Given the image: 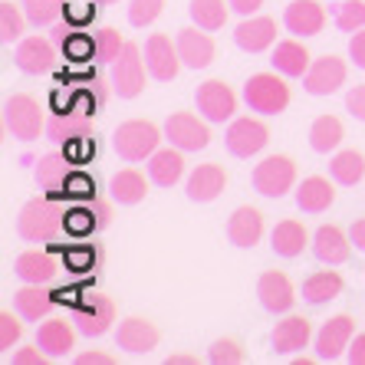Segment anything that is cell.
<instances>
[{"instance_id":"obj_10","label":"cell","mask_w":365,"mask_h":365,"mask_svg":"<svg viewBox=\"0 0 365 365\" xmlns=\"http://www.w3.org/2000/svg\"><path fill=\"white\" fill-rule=\"evenodd\" d=\"M195 106L211 125H224L237 112V93L224 79H204L195 93Z\"/></svg>"},{"instance_id":"obj_37","label":"cell","mask_w":365,"mask_h":365,"mask_svg":"<svg viewBox=\"0 0 365 365\" xmlns=\"http://www.w3.org/2000/svg\"><path fill=\"white\" fill-rule=\"evenodd\" d=\"M187 14H191L195 26H201L207 34H217V30L227 26L230 4H224V0H191V4H187Z\"/></svg>"},{"instance_id":"obj_29","label":"cell","mask_w":365,"mask_h":365,"mask_svg":"<svg viewBox=\"0 0 365 365\" xmlns=\"http://www.w3.org/2000/svg\"><path fill=\"white\" fill-rule=\"evenodd\" d=\"M185 152L181 148H175V145H168V148H158V152L148 158V178H152V185L158 187H175L181 178H185Z\"/></svg>"},{"instance_id":"obj_20","label":"cell","mask_w":365,"mask_h":365,"mask_svg":"<svg viewBox=\"0 0 365 365\" xmlns=\"http://www.w3.org/2000/svg\"><path fill=\"white\" fill-rule=\"evenodd\" d=\"M234 43L244 53H264L277 46V20L273 17H244L234 26Z\"/></svg>"},{"instance_id":"obj_27","label":"cell","mask_w":365,"mask_h":365,"mask_svg":"<svg viewBox=\"0 0 365 365\" xmlns=\"http://www.w3.org/2000/svg\"><path fill=\"white\" fill-rule=\"evenodd\" d=\"M336 204V181L323 175H309L297 185V207L303 214H323Z\"/></svg>"},{"instance_id":"obj_55","label":"cell","mask_w":365,"mask_h":365,"mask_svg":"<svg viewBox=\"0 0 365 365\" xmlns=\"http://www.w3.org/2000/svg\"><path fill=\"white\" fill-rule=\"evenodd\" d=\"M93 4H99V7H109V4H119V0H93Z\"/></svg>"},{"instance_id":"obj_24","label":"cell","mask_w":365,"mask_h":365,"mask_svg":"<svg viewBox=\"0 0 365 365\" xmlns=\"http://www.w3.org/2000/svg\"><path fill=\"white\" fill-rule=\"evenodd\" d=\"M309 63H313V56H309V50L299 43V36L277 40V46H273V53H270V66L287 79H303Z\"/></svg>"},{"instance_id":"obj_1","label":"cell","mask_w":365,"mask_h":365,"mask_svg":"<svg viewBox=\"0 0 365 365\" xmlns=\"http://www.w3.org/2000/svg\"><path fill=\"white\" fill-rule=\"evenodd\" d=\"M162 138H165V128H158L155 122L148 119H128L115 128L112 135V148L119 155L122 162L128 165H138V162H148L158 148H162Z\"/></svg>"},{"instance_id":"obj_12","label":"cell","mask_w":365,"mask_h":365,"mask_svg":"<svg viewBox=\"0 0 365 365\" xmlns=\"http://www.w3.org/2000/svg\"><path fill=\"white\" fill-rule=\"evenodd\" d=\"M346 79H349V63L342 56L326 53V56L309 63V69H306V76H303V89L309 96H332L346 86Z\"/></svg>"},{"instance_id":"obj_46","label":"cell","mask_w":365,"mask_h":365,"mask_svg":"<svg viewBox=\"0 0 365 365\" xmlns=\"http://www.w3.org/2000/svg\"><path fill=\"white\" fill-rule=\"evenodd\" d=\"M46 362H53V359L40 346H24L20 352H14V365H46Z\"/></svg>"},{"instance_id":"obj_53","label":"cell","mask_w":365,"mask_h":365,"mask_svg":"<svg viewBox=\"0 0 365 365\" xmlns=\"http://www.w3.org/2000/svg\"><path fill=\"white\" fill-rule=\"evenodd\" d=\"M197 359L195 356H168L165 359V365H195Z\"/></svg>"},{"instance_id":"obj_16","label":"cell","mask_w":365,"mask_h":365,"mask_svg":"<svg viewBox=\"0 0 365 365\" xmlns=\"http://www.w3.org/2000/svg\"><path fill=\"white\" fill-rule=\"evenodd\" d=\"M162 339V332L152 319H142V316H125L115 329V346L128 356H148Z\"/></svg>"},{"instance_id":"obj_51","label":"cell","mask_w":365,"mask_h":365,"mask_svg":"<svg viewBox=\"0 0 365 365\" xmlns=\"http://www.w3.org/2000/svg\"><path fill=\"white\" fill-rule=\"evenodd\" d=\"M349 237H352L356 250H362L365 254V217H356V221L349 224Z\"/></svg>"},{"instance_id":"obj_31","label":"cell","mask_w":365,"mask_h":365,"mask_svg":"<svg viewBox=\"0 0 365 365\" xmlns=\"http://www.w3.org/2000/svg\"><path fill=\"white\" fill-rule=\"evenodd\" d=\"M342 289H346V280H342L339 270H316L303 280V299L309 306H323L339 299Z\"/></svg>"},{"instance_id":"obj_4","label":"cell","mask_w":365,"mask_h":365,"mask_svg":"<svg viewBox=\"0 0 365 365\" xmlns=\"http://www.w3.org/2000/svg\"><path fill=\"white\" fill-rule=\"evenodd\" d=\"M4 128L17 142H36L46 132V115H43L40 102L26 93L7 96L4 99Z\"/></svg>"},{"instance_id":"obj_35","label":"cell","mask_w":365,"mask_h":365,"mask_svg":"<svg viewBox=\"0 0 365 365\" xmlns=\"http://www.w3.org/2000/svg\"><path fill=\"white\" fill-rule=\"evenodd\" d=\"M329 178L342 187H356L365 178V155L356 148H339L329 162Z\"/></svg>"},{"instance_id":"obj_30","label":"cell","mask_w":365,"mask_h":365,"mask_svg":"<svg viewBox=\"0 0 365 365\" xmlns=\"http://www.w3.org/2000/svg\"><path fill=\"white\" fill-rule=\"evenodd\" d=\"M69 155H60V152H46L36 158V185L46 191L50 197L63 195L66 191V181H69Z\"/></svg>"},{"instance_id":"obj_28","label":"cell","mask_w":365,"mask_h":365,"mask_svg":"<svg viewBox=\"0 0 365 365\" xmlns=\"http://www.w3.org/2000/svg\"><path fill=\"white\" fill-rule=\"evenodd\" d=\"M270 247H273V254L277 257L293 260V257L303 254L306 247H313V237H309V230L303 227V221L287 217V221H280L277 227L270 230Z\"/></svg>"},{"instance_id":"obj_47","label":"cell","mask_w":365,"mask_h":365,"mask_svg":"<svg viewBox=\"0 0 365 365\" xmlns=\"http://www.w3.org/2000/svg\"><path fill=\"white\" fill-rule=\"evenodd\" d=\"M349 60L356 63L359 69H365V30H356L349 36Z\"/></svg>"},{"instance_id":"obj_15","label":"cell","mask_w":365,"mask_h":365,"mask_svg":"<svg viewBox=\"0 0 365 365\" xmlns=\"http://www.w3.org/2000/svg\"><path fill=\"white\" fill-rule=\"evenodd\" d=\"M326 7L319 0H289V7L283 10V26H287V34L299 36H319L326 30Z\"/></svg>"},{"instance_id":"obj_7","label":"cell","mask_w":365,"mask_h":365,"mask_svg":"<svg viewBox=\"0 0 365 365\" xmlns=\"http://www.w3.org/2000/svg\"><path fill=\"white\" fill-rule=\"evenodd\" d=\"M162 128L168 145L181 148V152H201L211 145V122L204 119L201 112H171Z\"/></svg>"},{"instance_id":"obj_6","label":"cell","mask_w":365,"mask_h":365,"mask_svg":"<svg viewBox=\"0 0 365 365\" xmlns=\"http://www.w3.org/2000/svg\"><path fill=\"white\" fill-rule=\"evenodd\" d=\"M250 185H254L257 195L264 197H283L297 187V162L289 155H267L254 165V175H250Z\"/></svg>"},{"instance_id":"obj_34","label":"cell","mask_w":365,"mask_h":365,"mask_svg":"<svg viewBox=\"0 0 365 365\" xmlns=\"http://www.w3.org/2000/svg\"><path fill=\"white\" fill-rule=\"evenodd\" d=\"M14 309L24 316L26 323H43L53 309V297L46 293V287H36V283H26L24 289L14 293Z\"/></svg>"},{"instance_id":"obj_38","label":"cell","mask_w":365,"mask_h":365,"mask_svg":"<svg viewBox=\"0 0 365 365\" xmlns=\"http://www.w3.org/2000/svg\"><path fill=\"white\" fill-rule=\"evenodd\" d=\"M26 14H24V4H14V0H4L0 4V40L4 43H20L24 40V30H26Z\"/></svg>"},{"instance_id":"obj_44","label":"cell","mask_w":365,"mask_h":365,"mask_svg":"<svg viewBox=\"0 0 365 365\" xmlns=\"http://www.w3.org/2000/svg\"><path fill=\"white\" fill-rule=\"evenodd\" d=\"M20 319H24V316H20L17 309H14V313H10V309L0 313V349H4V352L17 346L20 336H24V323H20Z\"/></svg>"},{"instance_id":"obj_48","label":"cell","mask_w":365,"mask_h":365,"mask_svg":"<svg viewBox=\"0 0 365 365\" xmlns=\"http://www.w3.org/2000/svg\"><path fill=\"white\" fill-rule=\"evenodd\" d=\"M346 359H349V365H365V332H356V339L349 346Z\"/></svg>"},{"instance_id":"obj_49","label":"cell","mask_w":365,"mask_h":365,"mask_svg":"<svg viewBox=\"0 0 365 365\" xmlns=\"http://www.w3.org/2000/svg\"><path fill=\"white\" fill-rule=\"evenodd\" d=\"M227 4L234 14H240V17H254L257 10L264 7V0H227Z\"/></svg>"},{"instance_id":"obj_21","label":"cell","mask_w":365,"mask_h":365,"mask_svg":"<svg viewBox=\"0 0 365 365\" xmlns=\"http://www.w3.org/2000/svg\"><path fill=\"white\" fill-rule=\"evenodd\" d=\"M175 43H178L181 63H185L187 69H207L214 63L217 46H214L211 34L201 30V26H185V30H178V40Z\"/></svg>"},{"instance_id":"obj_2","label":"cell","mask_w":365,"mask_h":365,"mask_svg":"<svg viewBox=\"0 0 365 365\" xmlns=\"http://www.w3.org/2000/svg\"><path fill=\"white\" fill-rule=\"evenodd\" d=\"M63 227H66V214H63L50 197L26 201L17 214V234L26 244H50V240L60 237Z\"/></svg>"},{"instance_id":"obj_23","label":"cell","mask_w":365,"mask_h":365,"mask_svg":"<svg viewBox=\"0 0 365 365\" xmlns=\"http://www.w3.org/2000/svg\"><path fill=\"white\" fill-rule=\"evenodd\" d=\"M227 240L240 250H250L264 240V214L250 207V204H240L237 211L227 217Z\"/></svg>"},{"instance_id":"obj_18","label":"cell","mask_w":365,"mask_h":365,"mask_svg":"<svg viewBox=\"0 0 365 365\" xmlns=\"http://www.w3.org/2000/svg\"><path fill=\"white\" fill-rule=\"evenodd\" d=\"M14 63H17L20 73L26 76H46L56 66V50H53V40H43V36H24L14 50Z\"/></svg>"},{"instance_id":"obj_13","label":"cell","mask_w":365,"mask_h":365,"mask_svg":"<svg viewBox=\"0 0 365 365\" xmlns=\"http://www.w3.org/2000/svg\"><path fill=\"white\" fill-rule=\"evenodd\" d=\"M257 299L270 316H287L297 306V287L283 270H267L257 280Z\"/></svg>"},{"instance_id":"obj_36","label":"cell","mask_w":365,"mask_h":365,"mask_svg":"<svg viewBox=\"0 0 365 365\" xmlns=\"http://www.w3.org/2000/svg\"><path fill=\"white\" fill-rule=\"evenodd\" d=\"M46 135L53 142H73L79 135H89V115H83L76 109L56 112L53 119H46Z\"/></svg>"},{"instance_id":"obj_11","label":"cell","mask_w":365,"mask_h":365,"mask_svg":"<svg viewBox=\"0 0 365 365\" xmlns=\"http://www.w3.org/2000/svg\"><path fill=\"white\" fill-rule=\"evenodd\" d=\"M145 66H148V76L158 79V83L178 79L181 66H185L178 53V43L171 40L168 34H152L145 40Z\"/></svg>"},{"instance_id":"obj_32","label":"cell","mask_w":365,"mask_h":365,"mask_svg":"<svg viewBox=\"0 0 365 365\" xmlns=\"http://www.w3.org/2000/svg\"><path fill=\"white\" fill-rule=\"evenodd\" d=\"M148 181H152V178H145L142 171L122 168V171H115V175H112V181H109V197L115 204H122V207L142 204L145 195H148Z\"/></svg>"},{"instance_id":"obj_33","label":"cell","mask_w":365,"mask_h":365,"mask_svg":"<svg viewBox=\"0 0 365 365\" xmlns=\"http://www.w3.org/2000/svg\"><path fill=\"white\" fill-rule=\"evenodd\" d=\"M342 138H346V125H342L339 115H316L313 125H309V148L319 155H329V152H339Z\"/></svg>"},{"instance_id":"obj_25","label":"cell","mask_w":365,"mask_h":365,"mask_svg":"<svg viewBox=\"0 0 365 365\" xmlns=\"http://www.w3.org/2000/svg\"><path fill=\"white\" fill-rule=\"evenodd\" d=\"M36 346L50 359H66L76 349V332L66 319H50L46 316L43 323H36Z\"/></svg>"},{"instance_id":"obj_40","label":"cell","mask_w":365,"mask_h":365,"mask_svg":"<svg viewBox=\"0 0 365 365\" xmlns=\"http://www.w3.org/2000/svg\"><path fill=\"white\" fill-rule=\"evenodd\" d=\"M122 46H125V40H122V34L112 30V26H106V30H99V34L93 36V56L99 63H112L122 53Z\"/></svg>"},{"instance_id":"obj_3","label":"cell","mask_w":365,"mask_h":365,"mask_svg":"<svg viewBox=\"0 0 365 365\" xmlns=\"http://www.w3.org/2000/svg\"><path fill=\"white\" fill-rule=\"evenodd\" d=\"M244 102L247 109L257 115H280L289 106V86L287 76H280L277 69L273 73H254L244 83Z\"/></svg>"},{"instance_id":"obj_39","label":"cell","mask_w":365,"mask_h":365,"mask_svg":"<svg viewBox=\"0 0 365 365\" xmlns=\"http://www.w3.org/2000/svg\"><path fill=\"white\" fill-rule=\"evenodd\" d=\"M24 4V14L26 20H30V26H53L56 20L63 17V10H66V4L63 0H20Z\"/></svg>"},{"instance_id":"obj_5","label":"cell","mask_w":365,"mask_h":365,"mask_svg":"<svg viewBox=\"0 0 365 365\" xmlns=\"http://www.w3.org/2000/svg\"><path fill=\"white\" fill-rule=\"evenodd\" d=\"M109 83L112 93L119 99H135V96L145 93V76H148V66H145V50L138 43L125 40L122 53L109 63Z\"/></svg>"},{"instance_id":"obj_17","label":"cell","mask_w":365,"mask_h":365,"mask_svg":"<svg viewBox=\"0 0 365 365\" xmlns=\"http://www.w3.org/2000/svg\"><path fill=\"white\" fill-rule=\"evenodd\" d=\"M352 237H349V230H342L339 224H319L313 234V254L319 264L326 267H339L346 264L349 257H352Z\"/></svg>"},{"instance_id":"obj_26","label":"cell","mask_w":365,"mask_h":365,"mask_svg":"<svg viewBox=\"0 0 365 365\" xmlns=\"http://www.w3.org/2000/svg\"><path fill=\"white\" fill-rule=\"evenodd\" d=\"M14 273H17L24 283L50 287V283L60 277V264H56V257H50L46 250H24V254L14 260Z\"/></svg>"},{"instance_id":"obj_8","label":"cell","mask_w":365,"mask_h":365,"mask_svg":"<svg viewBox=\"0 0 365 365\" xmlns=\"http://www.w3.org/2000/svg\"><path fill=\"white\" fill-rule=\"evenodd\" d=\"M270 145V128L264 119L257 115H240V119H230L227 132H224V148H227L234 158H254Z\"/></svg>"},{"instance_id":"obj_43","label":"cell","mask_w":365,"mask_h":365,"mask_svg":"<svg viewBox=\"0 0 365 365\" xmlns=\"http://www.w3.org/2000/svg\"><path fill=\"white\" fill-rule=\"evenodd\" d=\"M207 362L211 365H240L244 362V349H240L237 339H230V336L214 339L211 349H207Z\"/></svg>"},{"instance_id":"obj_41","label":"cell","mask_w":365,"mask_h":365,"mask_svg":"<svg viewBox=\"0 0 365 365\" xmlns=\"http://www.w3.org/2000/svg\"><path fill=\"white\" fill-rule=\"evenodd\" d=\"M336 26L342 34L365 30V0H342L339 10H336Z\"/></svg>"},{"instance_id":"obj_42","label":"cell","mask_w":365,"mask_h":365,"mask_svg":"<svg viewBox=\"0 0 365 365\" xmlns=\"http://www.w3.org/2000/svg\"><path fill=\"white\" fill-rule=\"evenodd\" d=\"M162 10H165V0H132L128 4V24L135 30H145V26H152L155 20L162 17Z\"/></svg>"},{"instance_id":"obj_19","label":"cell","mask_w":365,"mask_h":365,"mask_svg":"<svg viewBox=\"0 0 365 365\" xmlns=\"http://www.w3.org/2000/svg\"><path fill=\"white\" fill-rule=\"evenodd\" d=\"M115 323V303L109 297H102V293H93V297H86L83 306H79L76 313V329L89 339H99L106 332L112 329Z\"/></svg>"},{"instance_id":"obj_9","label":"cell","mask_w":365,"mask_h":365,"mask_svg":"<svg viewBox=\"0 0 365 365\" xmlns=\"http://www.w3.org/2000/svg\"><path fill=\"white\" fill-rule=\"evenodd\" d=\"M352 339H356V319L349 313H339V316H329L319 326V332L313 336V349L319 356V362H336V359H342L349 352Z\"/></svg>"},{"instance_id":"obj_50","label":"cell","mask_w":365,"mask_h":365,"mask_svg":"<svg viewBox=\"0 0 365 365\" xmlns=\"http://www.w3.org/2000/svg\"><path fill=\"white\" fill-rule=\"evenodd\" d=\"M76 365H115V359L106 356V352H79Z\"/></svg>"},{"instance_id":"obj_52","label":"cell","mask_w":365,"mask_h":365,"mask_svg":"<svg viewBox=\"0 0 365 365\" xmlns=\"http://www.w3.org/2000/svg\"><path fill=\"white\" fill-rule=\"evenodd\" d=\"M93 211H96V227H106L109 224V207L99 201H93Z\"/></svg>"},{"instance_id":"obj_22","label":"cell","mask_w":365,"mask_h":365,"mask_svg":"<svg viewBox=\"0 0 365 365\" xmlns=\"http://www.w3.org/2000/svg\"><path fill=\"white\" fill-rule=\"evenodd\" d=\"M224 187H227V171H224L217 162H204L187 175L185 191L195 204H211L214 197H221Z\"/></svg>"},{"instance_id":"obj_14","label":"cell","mask_w":365,"mask_h":365,"mask_svg":"<svg viewBox=\"0 0 365 365\" xmlns=\"http://www.w3.org/2000/svg\"><path fill=\"white\" fill-rule=\"evenodd\" d=\"M313 323L306 319V316H297V313H287L280 323L273 326L270 332V346L277 356H297L303 352L309 342H313Z\"/></svg>"},{"instance_id":"obj_54","label":"cell","mask_w":365,"mask_h":365,"mask_svg":"<svg viewBox=\"0 0 365 365\" xmlns=\"http://www.w3.org/2000/svg\"><path fill=\"white\" fill-rule=\"evenodd\" d=\"M316 362H319V356H316V359H309V356H299V352H297V356H293V365H316Z\"/></svg>"},{"instance_id":"obj_45","label":"cell","mask_w":365,"mask_h":365,"mask_svg":"<svg viewBox=\"0 0 365 365\" xmlns=\"http://www.w3.org/2000/svg\"><path fill=\"white\" fill-rule=\"evenodd\" d=\"M346 112L356 122H365V83L352 86V89L346 93Z\"/></svg>"}]
</instances>
